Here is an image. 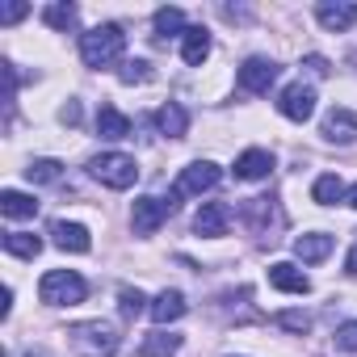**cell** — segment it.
<instances>
[{
	"instance_id": "cell-1",
	"label": "cell",
	"mask_w": 357,
	"mask_h": 357,
	"mask_svg": "<svg viewBox=\"0 0 357 357\" xmlns=\"http://www.w3.org/2000/svg\"><path fill=\"white\" fill-rule=\"evenodd\" d=\"M122 47H126L122 26L105 22V26H97V30H89V34L80 38V59H84L89 68H109V63L122 59Z\"/></svg>"
},
{
	"instance_id": "cell-2",
	"label": "cell",
	"mask_w": 357,
	"mask_h": 357,
	"mask_svg": "<svg viewBox=\"0 0 357 357\" xmlns=\"http://www.w3.org/2000/svg\"><path fill=\"white\" fill-rule=\"evenodd\" d=\"M84 294H89V286H84V278L72 273V269H51V273H43V282H38V298H43L47 307H76V303H84Z\"/></svg>"
},
{
	"instance_id": "cell-3",
	"label": "cell",
	"mask_w": 357,
	"mask_h": 357,
	"mask_svg": "<svg viewBox=\"0 0 357 357\" xmlns=\"http://www.w3.org/2000/svg\"><path fill=\"white\" fill-rule=\"evenodd\" d=\"M68 336H72V344H76L80 357H114V353H118V328L105 324V319L76 324Z\"/></svg>"
},
{
	"instance_id": "cell-4",
	"label": "cell",
	"mask_w": 357,
	"mask_h": 357,
	"mask_svg": "<svg viewBox=\"0 0 357 357\" xmlns=\"http://www.w3.org/2000/svg\"><path fill=\"white\" fill-rule=\"evenodd\" d=\"M89 172L97 176L105 190H130V185L139 181V164H135L130 155H122V151H101V155H93V160H89Z\"/></svg>"
},
{
	"instance_id": "cell-5",
	"label": "cell",
	"mask_w": 357,
	"mask_h": 357,
	"mask_svg": "<svg viewBox=\"0 0 357 357\" xmlns=\"http://www.w3.org/2000/svg\"><path fill=\"white\" fill-rule=\"evenodd\" d=\"M219 164H211V160H194L190 168H181V176H176V185H172V194H168V206H176L181 198H194V194H206V190H215L219 185Z\"/></svg>"
},
{
	"instance_id": "cell-6",
	"label": "cell",
	"mask_w": 357,
	"mask_h": 357,
	"mask_svg": "<svg viewBox=\"0 0 357 357\" xmlns=\"http://www.w3.org/2000/svg\"><path fill=\"white\" fill-rule=\"evenodd\" d=\"M278 114L282 118H290V122H307L311 114H315V89L311 84H286L282 89V97H278Z\"/></svg>"
},
{
	"instance_id": "cell-7",
	"label": "cell",
	"mask_w": 357,
	"mask_h": 357,
	"mask_svg": "<svg viewBox=\"0 0 357 357\" xmlns=\"http://www.w3.org/2000/svg\"><path fill=\"white\" fill-rule=\"evenodd\" d=\"M278 76H282V68L273 63V59H244L240 63V89L244 93H269L273 84H278Z\"/></svg>"
},
{
	"instance_id": "cell-8",
	"label": "cell",
	"mask_w": 357,
	"mask_h": 357,
	"mask_svg": "<svg viewBox=\"0 0 357 357\" xmlns=\"http://www.w3.org/2000/svg\"><path fill=\"white\" fill-rule=\"evenodd\" d=\"M172 215V206L164 202V198H139L135 202V211H130V227L139 231V236H151V231H160V223Z\"/></svg>"
},
{
	"instance_id": "cell-9",
	"label": "cell",
	"mask_w": 357,
	"mask_h": 357,
	"mask_svg": "<svg viewBox=\"0 0 357 357\" xmlns=\"http://www.w3.org/2000/svg\"><path fill=\"white\" fill-rule=\"evenodd\" d=\"M324 139H328V143L349 147V143L357 139V114H353V109H344V105H332V109H328V118H324Z\"/></svg>"
},
{
	"instance_id": "cell-10",
	"label": "cell",
	"mask_w": 357,
	"mask_h": 357,
	"mask_svg": "<svg viewBox=\"0 0 357 357\" xmlns=\"http://www.w3.org/2000/svg\"><path fill=\"white\" fill-rule=\"evenodd\" d=\"M315 17H319V26L324 30H349V26H357V0H324V5H315Z\"/></svg>"
},
{
	"instance_id": "cell-11",
	"label": "cell",
	"mask_w": 357,
	"mask_h": 357,
	"mask_svg": "<svg viewBox=\"0 0 357 357\" xmlns=\"http://www.w3.org/2000/svg\"><path fill=\"white\" fill-rule=\"evenodd\" d=\"M244 219H248V227H252V231L269 236V227H278V223H282V211H278V202H273V198H248V202H244ZM269 240H273V236H269Z\"/></svg>"
},
{
	"instance_id": "cell-12",
	"label": "cell",
	"mask_w": 357,
	"mask_h": 357,
	"mask_svg": "<svg viewBox=\"0 0 357 357\" xmlns=\"http://www.w3.org/2000/svg\"><path fill=\"white\" fill-rule=\"evenodd\" d=\"M227 223H231L227 202H206V206L194 215V231H198V236H211V240L227 236Z\"/></svg>"
},
{
	"instance_id": "cell-13",
	"label": "cell",
	"mask_w": 357,
	"mask_h": 357,
	"mask_svg": "<svg viewBox=\"0 0 357 357\" xmlns=\"http://www.w3.org/2000/svg\"><path fill=\"white\" fill-rule=\"evenodd\" d=\"M51 240H55V248H63V252H89V248H93V236H89V227H80V223H68V219L51 223Z\"/></svg>"
},
{
	"instance_id": "cell-14",
	"label": "cell",
	"mask_w": 357,
	"mask_h": 357,
	"mask_svg": "<svg viewBox=\"0 0 357 357\" xmlns=\"http://www.w3.org/2000/svg\"><path fill=\"white\" fill-rule=\"evenodd\" d=\"M273 172V155L265 147H248L240 160H236V176L240 181H265V176Z\"/></svg>"
},
{
	"instance_id": "cell-15",
	"label": "cell",
	"mask_w": 357,
	"mask_h": 357,
	"mask_svg": "<svg viewBox=\"0 0 357 357\" xmlns=\"http://www.w3.org/2000/svg\"><path fill=\"white\" fill-rule=\"evenodd\" d=\"M269 286H278V290H286V294H307V290H311V278H307L298 265L278 261V265H269Z\"/></svg>"
},
{
	"instance_id": "cell-16",
	"label": "cell",
	"mask_w": 357,
	"mask_h": 357,
	"mask_svg": "<svg viewBox=\"0 0 357 357\" xmlns=\"http://www.w3.org/2000/svg\"><path fill=\"white\" fill-rule=\"evenodd\" d=\"M190 307H185V294L181 290H160L155 298H151V319L164 328V324H172V319H181Z\"/></svg>"
},
{
	"instance_id": "cell-17",
	"label": "cell",
	"mask_w": 357,
	"mask_h": 357,
	"mask_svg": "<svg viewBox=\"0 0 357 357\" xmlns=\"http://www.w3.org/2000/svg\"><path fill=\"white\" fill-rule=\"evenodd\" d=\"M181 59H185L190 68H202V63L211 59V34H206L202 26H190V30H185V38H181Z\"/></svg>"
},
{
	"instance_id": "cell-18",
	"label": "cell",
	"mask_w": 357,
	"mask_h": 357,
	"mask_svg": "<svg viewBox=\"0 0 357 357\" xmlns=\"http://www.w3.org/2000/svg\"><path fill=\"white\" fill-rule=\"evenodd\" d=\"M176 349H181V336H172V332L155 328V332H147V336H143L139 357H176Z\"/></svg>"
},
{
	"instance_id": "cell-19",
	"label": "cell",
	"mask_w": 357,
	"mask_h": 357,
	"mask_svg": "<svg viewBox=\"0 0 357 357\" xmlns=\"http://www.w3.org/2000/svg\"><path fill=\"white\" fill-rule=\"evenodd\" d=\"M97 135L101 139H126L130 135V118L122 109H114V105H101L97 109Z\"/></svg>"
},
{
	"instance_id": "cell-20",
	"label": "cell",
	"mask_w": 357,
	"mask_h": 357,
	"mask_svg": "<svg viewBox=\"0 0 357 357\" xmlns=\"http://www.w3.org/2000/svg\"><path fill=\"white\" fill-rule=\"evenodd\" d=\"M328 252H332V236H324V231H311V236H298V240H294V257L307 261V265L324 261Z\"/></svg>"
},
{
	"instance_id": "cell-21",
	"label": "cell",
	"mask_w": 357,
	"mask_h": 357,
	"mask_svg": "<svg viewBox=\"0 0 357 357\" xmlns=\"http://www.w3.org/2000/svg\"><path fill=\"white\" fill-rule=\"evenodd\" d=\"M0 211H5L9 219H34L38 215V202H34V194L5 190V194H0Z\"/></svg>"
},
{
	"instance_id": "cell-22",
	"label": "cell",
	"mask_w": 357,
	"mask_h": 357,
	"mask_svg": "<svg viewBox=\"0 0 357 357\" xmlns=\"http://www.w3.org/2000/svg\"><path fill=\"white\" fill-rule=\"evenodd\" d=\"M155 126H160L168 139H181V135L190 130V114H185L181 105H176V101H168V105L155 114Z\"/></svg>"
},
{
	"instance_id": "cell-23",
	"label": "cell",
	"mask_w": 357,
	"mask_h": 357,
	"mask_svg": "<svg viewBox=\"0 0 357 357\" xmlns=\"http://www.w3.org/2000/svg\"><path fill=\"white\" fill-rule=\"evenodd\" d=\"M5 252H13V257H22V261H34V257L43 252V240L30 236V231H9V236H5Z\"/></svg>"
},
{
	"instance_id": "cell-24",
	"label": "cell",
	"mask_w": 357,
	"mask_h": 357,
	"mask_svg": "<svg viewBox=\"0 0 357 357\" xmlns=\"http://www.w3.org/2000/svg\"><path fill=\"white\" fill-rule=\"evenodd\" d=\"M185 13L181 9H155V38H172V34H181L185 38Z\"/></svg>"
},
{
	"instance_id": "cell-25",
	"label": "cell",
	"mask_w": 357,
	"mask_h": 357,
	"mask_svg": "<svg viewBox=\"0 0 357 357\" xmlns=\"http://www.w3.org/2000/svg\"><path fill=\"white\" fill-rule=\"evenodd\" d=\"M344 194H349V190L340 185V176H332V172H328V176H319V181L311 185V198H315L319 206H336Z\"/></svg>"
},
{
	"instance_id": "cell-26",
	"label": "cell",
	"mask_w": 357,
	"mask_h": 357,
	"mask_svg": "<svg viewBox=\"0 0 357 357\" xmlns=\"http://www.w3.org/2000/svg\"><path fill=\"white\" fill-rule=\"evenodd\" d=\"M76 17H80L76 5H47V9H43V22H47L51 30H63V34L76 30Z\"/></svg>"
},
{
	"instance_id": "cell-27",
	"label": "cell",
	"mask_w": 357,
	"mask_h": 357,
	"mask_svg": "<svg viewBox=\"0 0 357 357\" xmlns=\"http://www.w3.org/2000/svg\"><path fill=\"white\" fill-rule=\"evenodd\" d=\"M59 172H63L59 160H30V168H26V176H30L34 185H51V181H59Z\"/></svg>"
},
{
	"instance_id": "cell-28",
	"label": "cell",
	"mask_w": 357,
	"mask_h": 357,
	"mask_svg": "<svg viewBox=\"0 0 357 357\" xmlns=\"http://www.w3.org/2000/svg\"><path fill=\"white\" fill-rule=\"evenodd\" d=\"M118 307H122V315H126V319H135V315L151 311V307H147V298H143V290H135V286H122V290H118Z\"/></svg>"
},
{
	"instance_id": "cell-29",
	"label": "cell",
	"mask_w": 357,
	"mask_h": 357,
	"mask_svg": "<svg viewBox=\"0 0 357 357\" xmlns=\"http://www.w3.org/2000/svg\"><path fill=\"white\" fill-rule=\"evenodd\" d=\"M118 80H122V84H147V80H151V63H147V59H126V63L118 68Z\"/></svg>"
},
{
	"instance_id": "cell-30",
	"label": "cell",
	"mask_w": 357,
	"mask_h": 357,
	"mask_svg": "<svg viewBox=\"0 0 357 357\" xmlns=\"http://www.w3.org/2000/svg\"><path fill=\"white\" fill-rule=\"evenodd\" d=\"M332 340H336V349H340V353H357V319H349V324H340Z\"/></svg>"
},
{
	"instance_id": "cell-31",
	"label": "cell",
	"mask_w": 357,
	"mask_h": 357,
	"mask_svg": "<svg viewBox=\"0 0 357 357\" xmlns=\"http://www.w3.org/2000/svg\"><path fill=\"white\" fill-rule=\"evenodd\" d=\"M278 324H282L286 332H298V336H303V332L311 328V315H307V311H282V315H278Z\"/></svg>"
},
{
	"instance_id": "cell-32",
	"label": "cell",
	"mask_w": 357,
	"mask_h": 357,
	"mask_svg": "<svg viewBox=\"0 0 357 357\" xmlns=\"http://www.w3.org/2000/svg\"><path fill=\"white\" fill-rule=\"evenodd\" d=\"M26 13H30V5H5V9H0V22L13 26V22H22Z\"/></svg>"
},
{
	"instance_id": "cell-33",
	"label": "cell",
	"mask_w": 357,
	"mask_h": 357,
	"mask_svg": "<svg viewBox=\"0 0 357 357\" xmlns=\"http://www.w3.org/2000/svg\"><path fill=\"white\" fill-rule=\"evenodd\" d=\"M59 118H63V122H80V105H76V101H68V105L59 109Z\"/></svg>"
},
{
	"instance_id": "cell-34",
	"label": "cell",
	"mask_w": 357,
	"mask_h": 357,
	"mask_svg": "<svg viewBox=\"0 0 357 357\" xmlns=\"http://www.w3.org/2000/svg\"><path fill=\"white\" fill-rule=\"evenodd\" d=\"M307 68H311L315 76H328V59H319V55H311V59H307Z\"/></svg>"
},
{
	"instance_id": "cell-35",
	"label": "cell",
	"mask_w": 357,
	"mask_h": 357,
	"mask_svg": "<svg viewBox=\"0 0 357 357\" xmlns=\"http://www.w3.org/2000/svg\"><path fill=\"white\" fill-rule=\"evenodd\" d=\"M344 269H349V273H357V244H353V252H349V261H344Z\"/></svg>"
},
{
	"instance_id": "cell-36",
	"label": "cell",
	"mask_w": 357,
	"mask_h": 357,
	"mask_svg": "<svg viewBox=\"0 0 357 357\" xmlns=\"http://www.w3.org/2000/svg\"><path fill=\"white\" fill-rule=\"evenodd\" d=\"M22 357H51V353H47V349H26Z\"/></svg>"
},
{
	"instance_id": "cell-37",
	"label": "cell",
	"mask_w": 357,
	"mask_h": 357,
	"mask_svg": "<svg viewBox=\"0 0 357 357\" xmlns=\"http://www.w3.org/2000/svg\"><path fill=\"white\" fill-rule=\"evenodd\" d=\"M344 202H349V206H353V211H357V185H353V190H349V194H344Z\"/></svg>"
}]
</instances>
